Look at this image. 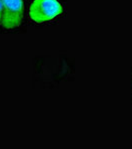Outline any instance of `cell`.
Returning <instances> with one entry per match:
<instances>
[{
  "mask_svg": "<svg viewBox=\"0 0 132 149\" xmlns=\"http://www.w3.org/2000/svg\"><path fill=\"white\" fill-rule=\"evenodd\" d=\"M63 12L58 0H34L31 3L29 16L33 21L43 23L53 20Z\"/></svg>",
  "mask_w": 132,
  "mask_h": 149,
  "instance_id": "1",
  "label": "cell"
},
{
  "mask_svg": "<svg viewBox=\"0 0 132 149\" xmlns=\"http://www.w3.org/2000/svg\"><path fill=\"white\" fill-rule=\"evenodd\" d=\"M23 17V0H2V25L13 29L21 24Z\"/></svg>",
  "mask_w": 132,
  "mask_h": 149,
  "instance_id": "2",
  "label": "cell"
},
{
  "mask_svg": "<svg viewBox=\"0 0 132 149\" xmlns=\"http://www.w3.org/2000/svg\"><path fill=\"white\" fill-rule=\"evenodd\" d=\"M2 23V0H0V24Z\"/></svg>",
  "mask_w": 132,
  "mask_h": 149,
  "instance_id": "3",
  "label": "cell"
}]
</instances>
